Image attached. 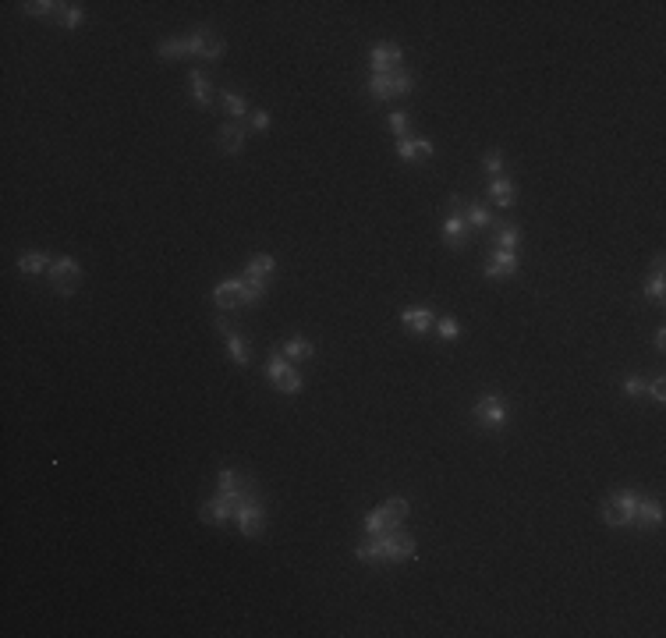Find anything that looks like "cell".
I'll return each mask as SVG.
<instances>
[{
	"label": "cell",
	"instance_id": "23",
	"mask_svg": "<svg viewBox=\"0 0 666 638\" xmlns=\"http://www.w3.org/2000/svg\"><path fill=\"white\" fill-rule=\"evenodd\" d=\"M53 22L60 29H78L82 25V8L78 4H60V11L53 14Z\"/></svg>",
	"mask_w": 666,
	"mask_h": 638
},
{
	"label": "cell",
	"instance_id": "10",
	"mask_svg": "<svg viewBox=\"0 0 666 638\" xmlns=\"http://www.w3.org/2000/svg\"><path fill=\"white\" fill-rule=\"evenodd\" d=\"M245 125H241V121H231V125H220V132H217V146L223 149V153H241L245 149Z\"/></svg>",
	"mask_w": 666,
	"mask_h": 638
},
{
	"label": "cell",
	"instance_id": "34",
	"mask_svg": "<svg viewBox=\"0 0 666 638\" xmlns=\"http://www.w3.org/2000/svg\"><path fill=\"white\" fill-rule=\"evenodd\" d=\"M645 298L663 302V262H656V273H652V280L645 284Z\"/></svg>",
	"mask_w": 666,
	"mask_h": 638
},
{
	"label": "cell",
	"instance_id": "37",
	"mask_svg": "<svg viewBox=\"0 0 666 638\" xmlns=\"http://www.w3.org/2000/svg\"><path fill=\"white\" fill-rule=\"evenodd\" d=\"M482 167H486V174H493V177H504V156H500L496 149H493V153H486Z\"/></svg>",
	"mask_w": 666,
	"mask_h": 638
},
{
	"label": "cell",
	"instance_id": "26",
	"mask_svg": "<svg viewBox=\"0 0 666 638\" xmlns=\"http://www.w3.org/2000/svg\"><path fill=\"white\" fill-rule=\"evenodd\" d=\"M223 50H227V43H223L220 36H206V39H202L199 57H202V60H220V57H223Z\"/></svg>",
	"mask_w": 666,
	"mask_h": 638
},
{
	"label": "cell",
	"instance_id": "3",
	"mask_svg": "<svg viewBox=\"0 0 666 638\" xmlns=\"http://www.w3.org/2000/svg\"><path fill=\"white\" fill-rule=\"evenodd\" d=\"M355 557L372 564V567H386L393 564L390 561V532H383V536H365L358 546H355Z\"/></svg>",
	"mask_w": 666,
	"mask_h": 638
},
{
	"label": "cell",
	"instance_id": "21",
	"mask_svg": "<svg viewBox=\"0 0 666 638\" xmlns=\"http://www.w3.org/2000/svg\"><path fill=\"white\" fill-rule=\"evenodd\" d=\"M415 89V75L411 71H404V68H397V71H390V96H408Z\"/></svg>",
	"mask_w": 666,
	"mask_h": 638
},
{
	"label": "cell",
	"instance_id": "22",
	"mask_svg": "<svg viewBox=\"0 0 666 638\" xmlns=\"http://www.w3.org/2000/svg\"><path fill=\"white\" fill-rule=\"evenodd\" d=\"M284 358L287 362H305V358H312V344L305 337H291L284 344Z\"/></svg>",
	"mask_w": 666,
	"mask_h": 638
},
{
	"label": "cell",
	"instance_id": "11",
	"mask_svg": "<svg viewBox=\"0 0 666 638\" xmlns=\"http://www.w3.org/2000/svg\"><path fill=\"white\" fill-rule=\"evenodd\" d=\"M401 323H404L408 334H426L429 326L436 323V316L429 312L426 305H411V308H404V312H401Z\"/></svg>",
	"mask_w": 666,
	"mask_h": 638
},
{
	"label": "cell",
	"instance_id": "14",
	"mask_svg": "<svg viewBox=\"0 0 666 638\" xmlns=\"http://www.w3.org/2000/svg\"><path fill=\"white\" fill-rule=\"evenodd\" d=\"M510 273H517V256H514V252H504V249H496L493 259L486 262V277L500 280V277H510Z\"/></svg>",
	"mask_w": 666,
	"mask_h": 638
},
{
	"label": "cell",
	"instance_id": "38",
	"mask_svg": "<svg viewBox=\"0 0 666 638\" xmlns=\"http://www.w3.org/2000/svg\"><path fill=\"white\" fill-rule=\"evenodd\" d=\"M386 125H390V132H393V135H401V138H404V132H408V114H404V110H393V114L386 117Z\"/></svg>",
	"mask_w": 666,
	"mask_h": 638
},
{
	"label": "cell",
	"instance_id": "30",
	"mask_svg": "<svg viewBox=\"0 0 666 638\" xmlns=\"http://www.w3.org/2000/svg\"><path fill=\"white\" fill-rule=\"evenodd\" d=\"M517 238H521V234H517V228H514V223H504V228H496V249L510 252L514 245H517Z\"/></svg>",
	"mask_w": 666,
	"mask_h": 638
},
{
	"label": "cell",
	"instance_id": "16",
	"mask_svg": "<svg viewBox=\"0 0 666 638\" xmlns=\"http://www.w3.org/2000/svg\"><path fill=\"white\" fill-rule=\"evenodd\" d=\"M273 270H277V259L273 256H252V259H248V266H245V277L266 284L269 277H273Z\"/></svg>",
	"mask_w": 666,
	"mask_h": 638
},
{
	"label": "cell",
	"instance_id": "25",
	"mask_svg": "<svg viewBox=\"0 0 666 638\" xmlns=\"http://www.w3.org/2000/svg\"><path fill=\"white\" fill-rule=\"evenodd\" d=\"M465 220H468V228H471V231H478V228H489V223H493L489 210H486V206H478V202H471V206H468Z\"/></svg>",
	"mask_w": 666,
	"mask_h": 638
},
{
	"label": "cell",
	"instance_id": "13",
	"mask_svg": "<svg viewBox=\"0 0 666 638\" xmlns=\"http://www.w3.org/2000/svg\"><path fill=\"white\" fill-rule=\"evenodd\" d=\"M659 522H663V504H659V500H641V497H638L634 522H631V525L645 532V528H656Z\"/></svg>",
	"mask_w": 666,
	"mask_h": 638
},
{
	"label": "cell",
	"instance_id": "27",
	"mask_svg": "<svg viewBox=\"0 0 666 638\" xmlns=\"http://www.w3.org/2000/svg\"><path fill=\"white\" fill-rule=\"evenodd\" d=\"M47 262H50V259H47L43 252H29V256L18 259V270H22V273H43Z\"/></svg>",
	"mask_w": 666,
	"mask_h": 638
},
{
	"label": "cell",
	"instance_id": "7",
	"mask_svg": "<svg viewBox=\"0 0 666 638\" xmlns=\"http://www.w3.org/2000/svg\"><path fill=\"white\" fill-rule=\"evenodd\" d=\"M202 39H206V32H192V36H181V39H166V43H160V47H156V53H160V57H166V60H177V57H199Z\"/></svg>",
	"mask_w": 666,
	"mask_h": 638
},
{
	"label": "cell",
	"instance_id": "35",
	"mask_svg": "<svg viewBox=\"0 0 666 638\" xmlns=\"http://www.w3.org/2000/svg\"><path fill=\"white\" fill-rule=\"evenodd\" d=\"M436 330H440V337H443V341H457V337H461V326H457V319H454V316L436 319Z\"/></svg>",
	"mask_w": 666,
	"mask_h": 638
},
{
	"label": "cell",
	"instance_id": "18",
	"mask_svg": "<svg viewBox=\"0 0 666 638\" xmlns=\"http://www.w3.org/2000/svg\"><path fill=\"white\" fill-rule=\"evenodd\" d=\"M227 355H231V362L234 365H248V358H252V347L245 344V337L241 334H227Z\"/></svg>",
	"mask_w": 666,
	"mask_h": 638
},
{
	"label": "cell",
	"instance_id": "1",
	"mask_svg": "<svg viewBox=\"0 0 666 638\" xmlns=\"http://www.w3.org/2000/svg\"><path fill=\"white\" fill-rule=\"evenodd\" d=\"M475 422L482 426V429H504L507 426V419H510V408H507V401L500 397V394H486L482 401H475Z\"/></svg>",
	"mask_w": 666,
	"mask_h": 638
},
{
	"label": "cell",
	"instance_id": "20",
	"mask_svg": "<svg viewBox=\"0 0 666 638\" xmlns=\"http://www.w3.org/2000/svg\"><path fill=\"white\" fill-rule=\"evenodd\" d=\"M390 528H397V525H390V518L383 514V507H376V511L365 514V536H383V532H390Z\"/></svg>",
	"mask_w": 666,
	"mask_h": 638
},
{
	"label": "cell",
	"instance_id": "31",
	"mask_svg": "<svg viewBox=\"0 0 666 638\" xmlns=\"http://www.w3.org/2000/svg\"><path fill=\"white\" fill-rule=\"evenodd\" d=\"M365 89L372 93V99H390V75H372Z\"/></svg>",
	"mask_w": 666,
	"mask_h": 638
},
{
	"label": "cell",
	"instance_id": "2",
	"mask_svg": "<svg viewBox=\"0 0 666 638\" xmlns=\"http://www.w3.org/2000/svg\"><path fill=\"white\" fill-rule=\"evenodd\" d=\"M634 507H638V493H617L602 504V522L610 528H624L634 522Z\"/></svg>",
	"mask_w": 666,
	"mask_h": 638
},
{
	"label": "cell",
	"instance_id": "4",
	"mask_svg": "<svg viewBox=\"0 0 666 638\" xmlns=\"http://www.w3.org/2000/svg\"><path fill=\"white\" fill-rule=\"evenodd\" d=\"M50 284L57 295H71L75 287L82 284V266L75 259H57L50 262Z\"/></svg>",
	"mask_w": 666,
	"mask_h": 638
},
{
	"label": "cell",
	"instance_id": "9",
	"mask_svg": "<svg viewBox=\"0 0 666 638\" xmlns=\"http://www.w3.org/2000/svg\"><path fill=\"white\" fill-rule=\"evenodd\" d=\"M213 302H217V308H238V305H245V277L217 284Z\"/></svg>",
	"mask_w": 666,
	"mask_h": 638
},
{
	"label": "cell",
	"instance_id": "28",
	"mask_svg": "<svg viewBox=\"0 0 666 638\" xmlns=\"http://www.w3.org/2000/svg\"><path fill=\"white\" fill-rule=\"evenodd\" d=\"M383 514L390 518V525H401V522L408 518V500H401V497L386 500V504H383Z\"/></svg>",
	"mask_w": 666,
	"mask_h": 638
},
{
	"label": "cell",
	"instance_id": "12",
	"mask_svg": "<svg viewBox=\"0 0 666 638\" xmlns=\"http://www.w3.org/2000/svg\"><path fill=\"white\" fill-rule=\"evenodd\" d=\"M202 522L206 525H227V522H231L234 518V504L231 500H223L220 497V493H217V500H210V504H202Z\"/></svg>",
	"mask_w": 666,
	"mask_h": 638
},
{
	"label": "cell",
	"instance_id": "39",
	"mask_svg": "<svg viewBox=\"0 0 666 638\" xmlns=\"http://www.w3.org/2000/svg\"><path fill=\"white\" fill-rule=\"evenodd\" d=\"M624 394H628V397H641L645 394V380L641 376H628V380H624Z\"/></svg>",
	"mask_w": 666,
	"mask_h": 638
},
{
	"label": "cell",
	"instance_id": "32",
	"mask_svg": "<svg viewBox=\"0 0 666 638\" xmlns=\"http://www.w3.org/2000/svg\"><path fill=\"white\" fill-rule=\"evenodd\" d=\"M220 103L227 107V114H231V117H245L248 114V103L238 93H220Z\"/></svg>",
	"mask_w": 666,
	"mask_h": 638
},
{
	"label": "cell",
	"instance_id": "36",
	"mask_svg": "<svg viewBox=\"0 0 666 638\" xmlns=\"http://www.w3.org/2000/svg\"><path fill=\"white\" fill-rule=\"evenodd\" d=\"M277 390H280V394H298V390H301V373H298V369H291V373L277 383Z\"/></svg>",
	"mask_w": 666,
	"mask_h": 638
},
{
	"label": "cell",
	"instance_id": "19",
	"mask_svg": "<svg viewBox=\"0 0 666 638\" xmlns=\"http://www.w3.org/2000/svg\"><path fill=\"white\" fill-rule=\"evenodd\" d=\"M489 199L500 206V210H507V206L514 202V184H510L507 177H496V181L489 184Z\"/></svg>",
	"mask_w": 666,
	"mask_h": 638
},
{
	"label": "cell",
	"instance_id": "8",
	"mask_svg": "<svg viewBox=\"0 0 666 638\" xmlns=\"http://www.w3.org/2000/svg\"><path fill=\"white\" fill-rule=\"evenodd\" d=\"M369 64H372V75H390V71H397V64H401V47H393V43H376V47H372V53H369Z\"/></svg>",
	"mask_w": 666,
	"mask_h": 638
},
{
	"label": "cell",
	"instance_id": "6",
	"mask_svg": "<svg viewBox=\"0 0 666 638\" xmlns=\"http://www.w3.org/2000/svg\"><path fill=\"white\" fill-rule=\"evenodd\" d=\"M234 518H238V528L245 532L248 539H256V536H262V507H259V500L248 493V497L234 507Z\"/></svg>",
	"mask_w": 666,
	"mask_h": 638
},
{
	"label": "cell",
	"instance_id": "29",
	"mask_svg": "<svg viewBox=\"0 0 666 638\" xmlns=\"http://www.w3.org/2000/svg\"><path fill=\"white\" fill-rule=\"evenodd\" d=\"M217 486L220 489H248V479L241 476V471H234V468H223L220 479H217Z\"/></svg>",
	"mask_w": 666,
	"mask_h": 638
},
{
	"label": "cell",
	"instance_id": "17",
	"mask_svg": "<svg viewBox=\"0 0 666 638\" xmlns=\"http://www.w3.org/2000/svg\"><path fill=\"white\" fill-rule=\"evenodd\" d=\"M188 86H192V96H195V103H199V107H213V103H217V96H213V86H210V78H206L202 71H192V75H188Z\"/></svg>",
	"mask_w": 666,
	"mask_h": 638
},
{
	"label": "cell",
	"instance_id": "41",
	"mask_svg": "<svg viewBox=\"0 0 666 638\" xmlns=\"http://www.w3.org/2000/svg\"><path fill=\"white\" fill-rule=\"evenodd\" d=\"M649 394H652V397H656V401H659V404H663V401H666V387H663V380H656V383H652V387H649Z\"/></svg>",
	"mask_w": 666,
	"mask_h": 638
},
{
	"label": "cell",
	"instance_id": "24",
	"mask_svg": "<svg viewBox=\"0 0 666 638\" xmlns=\"http://www.w3.org/2000/svg\"><path fill=\"white\" fill-rule=\"evenodd\" d=\"M287 373H291L287 358H284V355H269V362H266V380H269V383L277 387V383H280V380H284Z\"/></svg>",
	"mask_w": 666,
	"mask_h": 638
},
{
	"label": "cell",
	"instance_id": "40",
	"mask_svg": "<svg viewBox=\"0 0 666 638\" xmlns=\"http://www.w3.org/2000/svg\"><path fill=\"white\" fill-rule=\"evenodd\" d=\"M269 125H273V121H269L266 110H256V114H252V128H256V132H266Z\"/></svg>",
	"mask_w": 666,
	"mask_h": 638
},
{
	"label": "cell",
	"instance_id": "15",
	"mask_svg": "<svg viewBox=\"0 0 666 638\" xmlns=\"http://www.w3.org/2000/svg\"><path fill=\"white\" fill-rule=\"evenodd\" d=\"M397 156L408 160V163H411V160H429V156H432V142H429V138H408V135H404V138L397 142Z\"/></svg>",
	"mask_w": 666,
	"mask_h": 638
},
{
	"label": "cell",
	"instance_id": "5",
	"mask_svg": "<svg viewBox=\"0 0 666 638\" xmlns=\"http://www.w3.org/2000/svg\"><path fill=\"white\" fill-rule=\"evenodd\" d=\"M450 206H454V213L443 220V241L450 245V249H465V245H468V234H471V228H468V220L461 217V199H450Z\"/></svg>",
	"mask_w": 666,
	"mask_h": 638
},
{
	"label": "cell",
	"instance_id": "33",
	"mask_svg": "<svg viewBox=\"0 0 666 638\" xmlns=\"http://www.w3.org/2000/svg\"><path fill=\"white\" fill-rule=\"evenodd\" d=\"M22 8H25V14H47V18H53L60 11L57 0H32V4H22Z\"/></svg>",
	"mask_w": 666,
	"mask_h": 638
}]
</instances>
